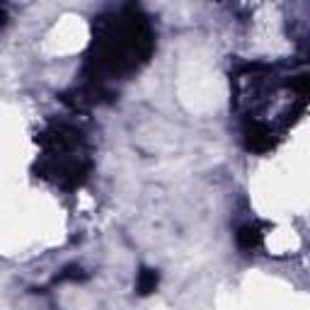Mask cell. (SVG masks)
I'll use <instances>...</instances> for the list:
<instances>
[{"instance_id":"obj_2","label":"cell","mask_w":310,"mask_h":310,"mask_svg":"<svg viewBox=\"0 0 310 310\" xmlns=\"http://www.w3.org/2000/svg\"><path fill=\"white\" fill-rule=\"evenodd\" d=\"M155 284H158V276H155V272H143V276H141V293H148V291H153Z\"/></svg>"},{"instance_id":"obj_1","label":"cell","mask_w":310,"mask_h":310,"mask_svg":"<svg viewBox=\"0 0 310 310\" xmlns=\"http://www.w3.org/2000/svg\"><path fill=\"white\" fill-rule=\"evenodd\" d=\"M238 240H240L242 247H255V245H259L257 228H242V230L238 232Z\"/></svg>"}]
</instances>
